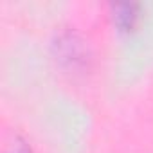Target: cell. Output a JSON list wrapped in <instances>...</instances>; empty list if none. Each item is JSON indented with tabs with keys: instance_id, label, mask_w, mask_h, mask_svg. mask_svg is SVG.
I'll use <instances>...</instances> for the list:
<instances>
[{
	"instance_id": "1",
	"label": "cell",
	"mask_w": 153,
	"mask_h": 153,
	"mask_svg": "<svg viewBox=\"0 0 153 153\" xmlns=\"http://www.w3.org/2000/svg\"><path fill=\"white\" fill-rule=\"evenodd\" d=\"M135 18V6L133 4H119L117 6V15H115V20L121 27H128L131 25Z\"/></svg>"
}]
</instances>
